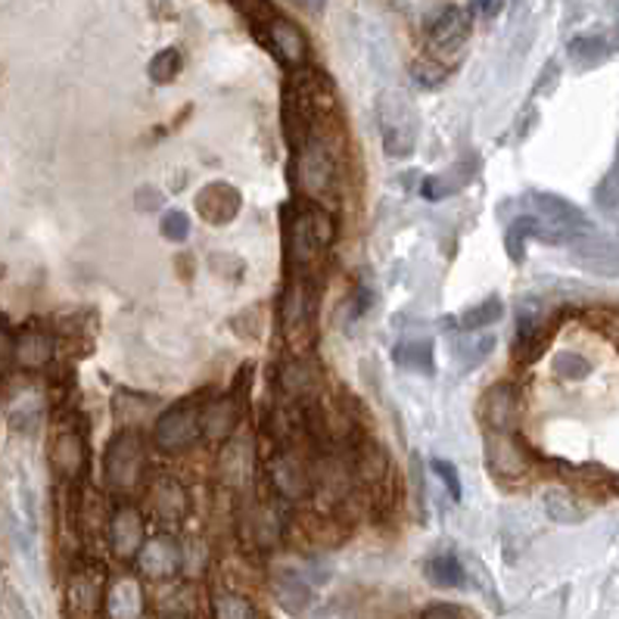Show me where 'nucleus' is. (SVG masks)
Returning a JSON list of instances; mask_svg holds the SVG:
<instances>
[{
    "mask_svg": "<svg viewBox=\"0 0 619 619\" xmlns=\"http://www.w3.org/2000/svg\"><path fill=\"white\" fill-rule=\"evenodd\" d=\"M296 147V162H293V181L296 191L305 193L308 199H324L330 196L340 171V156H337V131L330 122H318L312 129L300 131L293 137Z\"/></svg>",
    "mask_w": 619,
    "mask_h": 619,
    "instance_id": "f257e3e1",
    "label": "nucleus"
},
{
    "mask_svg": "<svg viewBox=\"0 0 619 619\" xmlns=\"http://www.w3.org/2000/svg\"><path fill=\"white\" fill-rule=\"evenodd\" d=\"M526 213L513 218L530 240L542 243H570L592 231L588 218L579 213L573 203L560 199L555 193H530L523 199Z\"/></svg>",
    "mask_w": 619,
    "mask_h": 619,
    "instance_id": "f03ea898",
    "label": "nucleus"
},
{
    "mask_svg": "<svg viewBox=\"0 0 619 619\" xmlns=\"http://www.w3.org/2000/svg\"><path fill=\"white\" fill-rule=\"evenodd\" d=\"M333 231H337L333 218L324 213L320 206H305V209L293 215V224H290V262H293L296 275L318 268L327 246L333 243Z\"/></svg>",
    "mask_w": 619,
    "mask_h": 619,
    "instance_id": "7ed1b4c3",
    "label": "nucleus"
},
{
    "mask_svg": "<svg viewBox=\"0 0 619 619\" xmlns=\"http://www.w3.org/2000/svg\"><path fill=\"white\" fill-rule=\"evenodd\" d=\"M141 473H144V442L134 429H122L119 436H112L104 454V480L112 491L131 495L141 486Z\"/></svg>",
    "mask_w": 619,
    "mask_h": 619,
    "instance_id": "20e7f679",
    "label": "nucleus"
},
{
    "mask_svg": "<svg viewBox=\"0 0 619 619\" xmlns=\"http://www.w3.org/2000/svg\"><path fill=\"white\" fill-rule=\"evenodd\" d=\"M473 28V16L464 7H446L442 13H436L427 25V57L446 63L454 69L458 57L464 53Z\"/></svg>",
    "mask_w": 619,
    "mask_h": 619,
    "instance_id": "39448f33",
    "label": "nucleus"
},
{
    "mask_svg": "<svg viewBox=\"0 0 619 619\" xmlns=\"http://www.w3.org/2000/svg\"><path fill=\"white\" fill-rule=\"evenodd\" d=\"M104 588H107V579L97 567H72L63 588L65 619H100Z\"/></svg>",
    "mask_w": 619,
    "mask_h": 619,
    "instance_id": "423d86ee",
    "label": "nucleus"
},
{
    "mask_svg": "<svg viewBox=\"0 0 619 619\" xmlns=\"http://www.w3.org/2000/svg\"><path fill=\"white\" fill-rule=\"evenodd\" d=\"M380 134H384V150L392 159H405L417 147V116L399 97L380 100Z\"/></svg>",
    "mask_w": 619,
    "mask_h": 619,
    "instance_id": "0eeeda50",
    "label": "nucleus"
},
{
    "mask_svg": "<svg viewBox=\"0 0 619 619\" xmlns=\"http://www.w3.org/2000/svg\"><path fill=\"white\" fill-rule=\"evenodd\" d=\"M199 408L193 402H178L171 405L153 429V439L162 451H184L191 449L193 442L199 439Z\"/></svg>",
    "mask_w": 619,
    "mask_h": 619,
    "instance_id": "6e6552de",
    "label": "nucleus"
},
{
    "mask_svg": "<svg viewBox=\"0 0 619 619\" xmlns=\"http://www.w3.org/2000/svg\"><path fill=\"white\" fill-rule=\"evenodd\" d=\"M134 560H137L141 576L153 579V582H166V579H174L184 570V548L169 535H153V538H144Z\"/></svg>",
    "mask_w": 619,
    "mask_h": 619,
    "instance_id": "1a4fd4ad",
    "label": "nucleus"
},
{
    "mask_svg": "<svg viewBox=\"0 0 619 619\" xmlns=\"http://www.w3.org/2000/svg\"><path fill=\"white\" fill-rule=\"evenodd\" d=\"M486 468L498 480H520L530 473L533 461H530V451L520 446V439L513 433H489L486 436Z\"/></svg>",
    "mask_w": 619,
    "mask_h": 619,
    "instance_id": "9d476101",
    "label": "nucleus"
},
{
    "mask_svg": "<svg viewBox=\"0 0 619 619\" xmlns=\"http://www.w3.org/2000/svg\"><path fill=\"white\" fill-rule=\"evenodd\" d=\"M147 614V598L137 576L109 579L104 588V607L100 619H144Z\"/></svg>",
    "mask_w": 619,
    "mask_h": 619,
    "instance_id": "9b49d317",
    "label": "nucleus"
},
{
    "mask_svg": "<svg viewBox=\"0 0 619 619\" xmlns=\"http://www.w3.org/2000/svg\"><path fill=\"white\" fill-rule=\"evenodd\" d=\"M268 476H271V486L280 491V498H287V501H302L308 491L315 489L312 473L302 464L300 454H293V451H278L268 464Z\"/></svg>",
    "mask_w": 619,
    "mask_h": 619,
    "instance_id": "f8f14e48",
    "label": "nucleus"
},
{
    "mask_svg": "<svg viewBox=\"0 0 619 619\" xmlns=\"http://www.w3.org/2000/svg\"><path fill=\"white\" fill-rule=\"evenodd\" d=\"M107 538L112 555L119 560H131L144 545V517H141V511H134V508L125 505V508L109 513Z\"/></svg>",
    "mask_w": 619,
    "mask_h": 619,
    "instance_id": "ddd939ff",
    "label": "nucleus"
},
{
    "mask_svg": "<svg viewBox=\"0 0 619 619\" xmlns=\"http://www.w3.org/2000/svg\"><path fill=\"white\" fill-rule=\"evenodd\" d=\"M312 315H315V302L308 296V287L296 278L287 287V300H283V330L296 345L312 340Z\"/></svg>",
    "mask_w": 619,
    "mask_h": 619,
    "instance_id": "4468645a",
    "label": "nucleus"
},
{
    "mask_svg": "<svg viewBox=\"0 0 619 619\" xmlns=\"http://www.w3.org/2000/svg\"><path fill=\"white\" fill-rule=\"evenodd\" d=\"M480 417L486 433H511L517 427V389L508 384L491 386L480 402Z\"/></svg>",
    "mask_w": 619,
    "mask_h": 619,
    "instance_id": "2eb2a0df",
    "label": "nucleus"
},
{
    "mask_svg": "<svg viewBox=\"0 0 619 619\" xmlns=\"http://www.w3.org/2000/svg\"><path fill=\"white\" fill-rule=\"evenodd\" d=\"M265 28H268V44H271V50H275L278 60H283L287 65L305 63L308 41H305V35H302V28L296 22L283 20V16L275 13L271 20L265 22Z\"/></svg>",
    "mask_w": 619,
    "mask_h": 619,
    "instance_id": "dca6fc26",
    "label": "nucleus"
},
{
    "mask_svg": "<svg viewBox=\"0 0 619 619\" xmlns=\"http://www.w3.org/2000/svg\"><path fill=\"white\" fill-rule=\"evenodd\" d=\"M240 206H243L240 193L231 184H224V181H215L209 187H203L199 196H196V213L203 215L209 224H231L240 215Z\"/></svg>",
    "mask_w": 619,
    "mask_h": 619,
    "instance_id": "f3484780",
    "label": "nucleus"
},
{
    "mask_svg": "<svg viewBox=\"0 0 619 619\" xmlns=\"http://www.w3.org/2000/svg\"><path fill=\"white\" fill-rule=\"evenodd\" d=\"M147 505L150 511L159 517V520H169V523H181L187 517V508H191V498H187V489L171 480V476H159L153 480V486L147 489Z\"/></svg>",
    "mask_w": 619,
    "mask_h": 619,
    "instance_id": "a211bd4d",
    "label": "nucleus"
},
{
    "mask_svg": "<svg viewBox=\"0 0 619 619\" xmlns=\"http://www.w3.org/2000/svg\"><path fill=\"white\" fill-rule=\"evenodd\" d=\"M253 470V446L246 436H228L221 454H218V476L221 483H228L231 489H240L250 480Z\"/></svg>",
    "mask_w": 619,
    "mask_h": 619,
    "instance_id": "6ab92c4d",
    "label": "nucleus"
},
{
    "mask_svg": "<svg viewBox=\"0 0 619 619\" xmlns=\"http://www.w3.org/2000/svg\"><path fill=\"white\" fill-rule=\"evenodd\" d=\"M50 464L63 480H78L85 473V439L75 429H60L50 442Z\"/></svg>",
    "mask_w": 619,
    "mask_h": 619,
    "instance_id": "aec40b11",
    "label": "nucleus"
},
{
    "mask_svg": "<svg viewBox=\"0 0 619 619\" xmlns=\"http://www.w3.org/2000/svg\"><path fill=\"white\" fill-rule=\"evenodd\" d=\"M236 424H240V405L231 396H221L206 411H199V433L209 442H224L228 436H234Z\"/></svg>",
    "mask_w": 619,
    "mask_h": 619,
    "instance_id": "412c9836",
    "label": "nucleus"
},
{
    "mask_svg": "<svg viewBox=\"0 0 619 619\" xmlns=\"http://www.w3.org/2000/svg\"><path fill=\"white\" fill-rule=\"evenodd\" d=\"M573 258L595 275L619 278V243L614 240H582L573 250Z\"/></svg>",
    "mask_w": 619,
    "mask_h": 619,
    "instance_id": "4be33fe9",
    "label": "nucleus"
},
{
    "mask_svg": "<svg viewBox=\"0 0 619 619\" xmlns=\"http://www.w3.org/2000/svg\"><path fill=\"white\" fill-rule=\"evenodd\" d=\"M53 359V340L44 330H22L13 340V364L22 371H41Z\"/></svg>",
    "mask_w": 619,
    "mask_h": 619,
    "instance_id": "5701e85b",
    "label": "nucleus"
},
{
    "mask_svg": "<svg viewBox=\"0 0 619 619\" xmlns=\"http://www.w3.org/2000/svg\"><path fill=\"white\" fill-rule=\"evenodd\" d=\"M209 614H213V619H262L258 617L256 604L246 598L243 592L231 588V585H224V588L213 592Z\"/></svg>",
    "mask_w": 619,
    "mask_h": 619,
    "instance_id": "b1692460",
    "label": "nucleus"
},
{
    "mask_svg": "<svg viewBox=\"0 0 619 619\" xmlns=\"http://www.w3.org/2000/svg\"><path fill=\"white\" fill-rule=\"evenodd\" d=\"M271 588H275V598H278L290 614H302V610L308 607V600H312L308 582H305L300 573H290V570L271 579Z\"/></svg>",
    "mask_w": 619,
    "mask_h": 619,
    "instance_id": "393cba45",
    "label": "nucleus"
},
{
    "mask_svg": "<svg viewBox=\"0 0 619 619\" xmlns=\"http://www.w3.org/2000/svg\"><path fill=\"white\" fill-rule=\"evenodd\" d=\"M392 362L402 371L433 374V345L427 340H402L392 349Z\"/></svg>",
    "mask_w": 619,
    "mask_h": 619,
    "instance_id": "a878e982",
    "label": "nucleus"
},
{
    "mask_svg": "<svg viewBox=\"0 0 619 619\" xmlns=\"http://www.w3.org/2000/svg\"><path fill=\"white\" fill-rule=\"evenodd\" d=\"M470 174H473V166L464 169V162H458V166L446 171V174H433V178H427V181L421 184V193H424L427 199H446L451 193L464 191Z\"/></svg>",
    "mask_w": 619,
    "mask_h": 619,
    "instance_id": "bb28decb",
    "label": "nucleus"
},
{
    "mask_svg": "<svg viewBox=\"0 0 619 619\" xmlns=\"http://www.w3.org/2000/svg\"><path fill=\"white\" fill-rule=\"evenodd\" d=\"M427 579L433 585H439V588H461L468 576H464V567L454 557L439 555L427 563Z\"/></svg>",
    "mask_w": 619,
    "mask_h": 619,
    "instance_id": "cd10ccee",
    "label": "nucleus"
},
{
    "mask_svg": "<svg viewBox=\"0 0 619 619\" xmlns=\"http://www.w3.org/2000/svg\"><path fill=\"white\" fill-rule=\"evenodd\" d=\"M449 75H451L449 65L433 60V57H421V60H414V65H411V78H414V85L424 87V90L442 87L449 82Z\"/></svg>",
    "mask_w": 619,
    "mask_h": 619,
    "instance_id": "c85d7f7f",
    "label": "nucleus"
},
{
    "mask_svg": "<svg viewBox=\"0 0 619 619\" xmlns=\"http://www.w3.org/2000/svg\"><path fill=\"white\" fill-rule=\"evenodd\" d=\"M501 312H505L501 300L491 296V300L480 302V305H473L468 312H461V327H464V330H483V327H489V324L501 318Z\"/></svg>",
    "mask_w": 619,
    "mask_h": 619,
    "instance_id": "c756f323",
    "label": "nucleus"
},
{
    "mask_svg": "<svg viewBox=\"0 0 619 619\" xmlns=\"http://www.w3.org/2000/svg\"><path fill=\"white\" fill-rule=\"evenodd\" d=\"M283 389L293 392V396L312 392V389H315V371L302 362L287 364V367H283Z\"/></svg>",
    "mask_w": 619,
    "mask_h": 619,
    "instance_id": "7c9ffc66",
    "label": "nucleus"
},
{
    "mask_svg": "<svg viewBox=\"0 0 619 619\" xmlns=\"http://www.w3.org/2000/svg\"><path fill=\"white\" fill-rule=\"evenodd\" d=\"M495 349V337H461L458 342V359L464 367H476Z\"/></svg>",
    "mask_w": 619,
    "mask_h": 619,
    "instance_id": "2f4dec72",
    "label": "nucleus"
},
{
    "mask_svg": "<svg viewBox=\"0 0 619 619\" xmlns=\"http://www.w3.org/2000/svg\"><path fill=\"white\" fill-rule=\"evenodd\" d=\"M178 72H181V53L178 50H162L159 57H153L150 78L156 85H169L178 78Z\"/></svg>",
    "mask_w": 619,
    "mask_h": 619,
    "instance_id": "473e14b6",
    "label": "nucleus"
},
{
    "mask_svg": "<svg viewBox=\"0 0 619 619\" xmlns=\"http://www.w3.org/2000/svg\"><path fill=\"white\" fill-rule=\"evenodd\" d=\"M588 371H592L588 359H582L576 352H560L555 359V374L563 380H582V377H588Z\"/></svg>",
    "mask_w": 619,
    "mask_h": 619,
    "instance_id": "72a5a7b5",
    "label": "nucleus"
},
{
    "mask_svg": "<svg viewBox=\"0 0 619 619\" xmlns=\"http://www.w3.org/2000/svg\"><path fill=\"white\" fill-rule=\"evenodd\" d=\"M545 508H548V513H551L555 520H560V523H573V520L582 517L576 501H573L570 495H563V491H551V495L545 498Z\"/></svg>",
    "mask_w": 619,
    "mask_h": 619,
    "instance_id": "f704fd0d",
    "label": "nucleus"
},
{
    "mask_svg": "<svg viewBox=\"0 0 619 619\" xmlns=\"http://www.w3.org/2000/svg\"><path fill=\"white\" fill-rule=\"evenodd\" d=\"M159 231H162V236L171 240V243H181V240H187V234H191V218L184 213H166L162 215Z\"/></svg>",
    "mask_w": 619,
    "mask_h": 619,
    "instance_id": "c9c22d12",
    "label": "nucleus"
},
{
    "mask_svg": "<svg viewBox=\"0 0 619 619\" xmlns=\"http://www.w3.org/2000/svg\"><path fill=\"white\" fill-rule=\"evenodd\" d=\"M604 53H607V50H604V44H600L598 38H579V41L570 47V57L582 65L598 63Z\"/></svg>",
    "mask_w": 619,
    "mask_h": 619,
    "instance_id": "e433bc0d",
    "label": "nucleus"
},
{
    "mask_svg": "<svg viewBox=\"0 0 619 619\" xmlns=\"http://www.w3.org/2000/svg\"><path fill=\"white\" fill-rule=\"evenodd\" d=\"M10 421H13V427L22 429V433H35V429H38V421H41V405H32V402L16 405Z\"/></svg>",
    "mask_w": 619,
    "mask_h": 619,
    "instance_id": "4c0bfd02",
    "label": "nucleus"
},
{
    "mask_svg": "<svg viewBox=\"0 0 619 619\" xmlns=\"http://www.w3.org/2000/svg\"><path fill=\"white\" fill-rule=\"evenodd\" d=\"M433 473L446 483V489H449L451 501H461V480H458V470L451 468L449 461H433Z\"/></svg>",
    "mask_w": 619,
    "mask_h": 619,
    "instance_id": "58836bf2",
    "label": "nucleus"
},
{
    "mask_svg": "<svg viewBox=\"0 0 619 619\" xmlns=\"http://www.w3.org/2000/svg\"><path fill=\"white\" fill-rule=\"evenodd\" d=\"M10 364H13V337H10V330L0 324V374H3Z\"/></svg>",
    "mask_w": 619,
    "mask_h": 619,
    "instance_id": "ea45409f",
    "label": "nucleus"
},
{
    "mask_svg": "<svg viewBox=\"0 0 619 619\" xmlns=\"http://www.w3.org/2000/svg\"><path fill=\"white\" fill-rule=\"evenodd\" d=\"M166 619H191V617H184V614H171V617H166Z\"/></svg>",
    "mask_w": 619,
    "mask_h": 619,
    "instance_id": "a19ab883",
    "label": "nucleus"
},
{
    "mask_svg": "<svg viewBox=\"0 0 619 619\" xmlns=\"http://www.w3.org/2000/svg\"><path fill=\"white\" fill-rule=\"evenodd\" d=\"M614 489H617V491H619V476H617V480H614Z\"/></svg>",
    "mask_w": 619,
    "mask_h": 619,
    "instance_id": "79ce46f5",
    "label": "nucleus"
},
{
    "mask_svg": "<svg viewBox=\"0 0 619 619\" xmlns=\"http://www.w3.org/2000/svg\"><path fill=\"white\" fill-rule=\"evenodd\" d=\"M614 327H617V330H619V315H617V318H614Z\"/></svg>",
    "mask_w": 619,
    "mask_h": 619,
    "instance_id": "37998d69",
    "label": "nucleus"
}]
</instances>
